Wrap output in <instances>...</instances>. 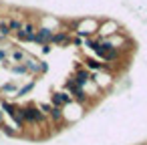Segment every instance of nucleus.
<instances>
[{
  "instance_id": "obj_1",
  "label": "nucleus",
  "mask_w": 147,
  "mask_h": 145,
  "mask_svg": "<svg viewBox=\"0 0 147 145\" xmlns=\"http://www.w3.org/2000/svg\"><path fill=\"white\" fill-rule=\"evenodd\" d=\"M20 107H22V115H24L26 125H34V127H45L47 125V115L40 113L38 105L26 103V105H20Z\"/></svg>"
},
{
  "instance_id": "obj_2",
  "label": "nucleus",
  "mask_w": 147,
  "mask_h": 145,
  "mask_svg": "<svg viewBox=\"0 0 147 145\" xmlns=\"http://www.w3.org/2000/svg\"><path fill=\"white\" fill-rule=\"evenodd\" d=\"M73 103V97L69 95V91H55L53 95H51V105L53 107H61V109H65L67 105H71Z\"/></svg>"
},
{
  "instance_id": "obj_3",
  "label": "nucleus",
  "mask_w": 147,
  "mask_h": 145,
  "mask_svg": "<svg viewBox=\"0 0 147 145\" xmlns=\"http://www.w3.org/2000/svg\"><path fill=\"white\" fill-rule=\"evenodd\" d=\"M53 30L51 28H47V26H38L36 28V34H34V40L32 42H36V45H51V38H53Z\"/></svg>"
},
{
  "instance_id": "obj_4",
  "label": "nucleus",
  "mask_w": 147,
  "mask_h": 145,
  "mask_svg": "<svg viewBox=\"0 0 147 145\" xmlns=\"http://www.w3.org/2000/svg\"><path fill=\"white\" fill-rule=\"evenodd\" d=\"M71 40H73V38H71V32H67V30H59V32L53 34L51 45H57V47H69Z\"/></svg>"
},
{
  "instance_id": "obj_5",
  "label": "nucleus",
  "mask_w": 147,
  "mask_h": 145,
  "mask_svg": "<svg viewBox=\"0 0 147 145\" xmlns=\"http://www.w3.org/2000/svg\"><path fill=\"white\" fill-rule=\"evenodd\" d=\"M22 65H24V69H26L28 75H32V77H38V75H40V61H38V59H34V57H26Z\"/></svg>"
},
{
  "instance_id": "obj_6",
  "label": "nucleus",
  "mask_w": 147,
  "mask_h": 145,
  "mask_svg": "<svg viewBox=\"0 0 147 145\" xmlns=\"http://www.w3.org/2000/svg\"><path fill=\"white\" fill-rule=\"evenodd\" d=\"M73 75H75V83H77L79 87H85V85L91 81V71H87L85 67H77V71H75Z\"/></svg>"
},
{
  "instance_id": "obj_7",
  "label": "nucleus",
  "mask_w": 147,
  "mask_h": 145,
  "mask_svg": "<svg viewBox=\"0 0 147 145\" xmlns=\"http://www.w3.org/2000/svg\"><path fill=\"white\" fill-rule=\"evenodd\" d=\"M83 63H85V69H87V71H95V73H99V71H111L109 65H103V63H99L97 59H91V57L85 59Z\"/></svg>"
},
{
  "instance_id": "obj_8",
  "label": "nucleus",
  "mask_w": 147,
  "mask_h": 145,
  "mask_svg": "<svg viewBox=\"0 0 147 145\" xmlns=\"http://www.w3.org/2000/svg\"><path fill=\"white\" fill-rule=\"evenodd\" d=\"M26 57H28V55H26L22 49H12V51H10V63H14V65H22Z\"/></svg>"
},
{
  "instance_id": "obj_9",
  "label": "nucleus",
  "mask_w": 147,
  "mask_h": 145,
  "mask_svg": "<svg viewBox=\"0 0 147 145\" xmlns=\"http://www.w3.org/2000/svg\"><path fill=\"white\" fill-rule=\"evenodd\" d=\"M16 91H18V85L14 81H8L4 85H0V93L2 95H16Z\"/></svg>"
},
{
  "instance_id": "obj_10",
  "label": "nucleus",
  "mask_w": 147,
  "mask_h": 145,
  "mask_svg": "<svg viewBox=\"0 0 147 145\" xmlns=\"http://www.w3.org/2000/svg\"><path fill=\"white\" fill-rule=\"evenodd\" d=\"M34 85H36V81H30V83H26V85L18 87V91H16V95H14V97H26L28 93H32Z\"/></svg>"
},
{
  "instance_id": "obj_11",
  "label": "nucleus",
  "mask_w": 147,
  "mask_h": 145,
  "mask_svg": "<svg viewBox=\"0 0 147 145\" xmlns=\"http://www.w3.org/2000/svg\"><path fill=\"white\" fill-rule=\"evenodd\" d=\"M0 131H2L6 137H18V135H20V131H18L16 127H10L8 123H2V125H0Z\"/></svg>"
},
{
  "instance_id": "obj_12",
  "label": "nucleus",
  "mask_w": 147,
  "mask_h": 145,
  "mask_svg": "<svg viewBox=\"0 0 147 145\" xmlns=\"http://www.w3.org/2000/svg\"><path fill=\"white\" fill-rule=\"evenodd\" d=\"M22 20H18V18H10L8 20V28H10V32H18V30H22Z\"/></svg>"
},
{
  "instance_id": "obj_13",
  "label": "nucleus",
  "mask_w": 147,
  "mask_h": 145,
  "mask_svg": "<svg viewBox=\"0 0 147 145\" xmlns=\"http://www.w3.org/2000/svg\"><path fill=\"white\" fill-rule=\"evenodd\" d=\"M10 28H8V20H0V38H6L10 36Z\"/></svg>"
},
{
  "instance_id": "obj_14",
  "label": "nucleus",
  "mask_w": 147,
  "mask_h": 145,
  "mask_svg": "<svg viewBox=\"0 0 147 145\" xmlns=\"http://www.w3.org/2000/svg\"><path fill=\"white\" fill-rule=\"evenodd\" d=\"M119 57V51L117 49H111V51H107L105 53V57H103V61H107V63H111V61H115Z\"/></svg>"
},
{
  "instance_id": "obj_15",
  "label": "nucleus",
  "mask_w": 147,
  "mask_h": 145,
  "mask_svg": "<svg viewBox=\"0 0 147 145\" xmlns=\"http://www.w3.org/2000/svg\"><path fill=\"white\" fill-rule=\"evenodd\" d=\"M10 73H12V75H28L26 69H24V65H12V67H10Z\"/></svg>"
},
{
  "instance_id": "obj_16",
  "label": "nucleus",
  "mask_w": 147,
  "mask_h": 145,
  "mask_svg": "<svg viewBox=\"0 0 147 145\" xmlns=\"http://www.w3.org/2000/svg\"><path fill=\"white\" fill-rule=\"evenodd\" d=\"M38 109H40L42 115H49L51 109H53V105H51V103H38Z\"/></svg>"
},
{
  "instance_id": "obj_17",
  "label": "nucleus",
  "mask_w": 147,
  "mask_h": 145,
  "mask_svg": "<svg viewBox=\"0 0 147 145\" xmlns=\"http://www.w3.org/2000/svg\"><path fill=\"white\" fill-rule=\"evenodd\" d=\"M4 61H8V53L4 49H0V63H4Z\"/></svg>"
},
{
  "instance_id": "obj_18",
  "label": "nucleus",
  "mask_w": 147,
  "mask_h": 145,
  "mask_svg": "<svg viewBox=\"0 0 147 145\" xmlns=\"http://www.w3.org/2000/svg\"><path fill=\"white\" fill-rule=\"evenodd\" d=\"M49 71V63H45V61H40V75H45Z\"/></svg>"
},
{
  "instance_id": "obj_19",
  "label": "nucleus",
  "mask_w": 147,
  "mask_h": 145,
  "mask_svg": "<svg viewBox=\"0 0 147 145\" xmlns=\"http://www.w3.org/2000/svg\"><path fill=\"white\" fill-rule=\"evenodd\" d=\"M51 53V45H42V55H49Z\"/></svg>"
},
{
  "instance_id": "obj_20",
  "label": "nucleus",
  "mask_w": 147,
  "mask_h": 145,
  "mask_svg": "<svg viewBox=\"0 0 147 145\" xmlns=\"http://www.w3.org/2000/svg\"><path fill=\"white\" fill-rule=\"evenodd\" d=\"M2 123H4V111L0 109V125H2Z\"/></svg>"
}]
</instances>
